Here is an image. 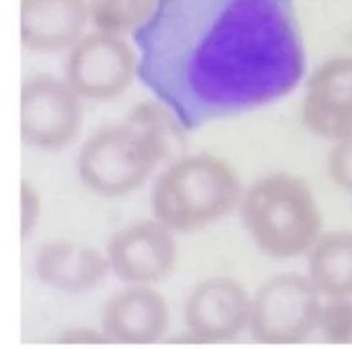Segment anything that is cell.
Masks as SVG:
<instances>
[{
  "instance_id": "obj_1",
  "label": "cell",
  "mask_w": 352,
  "mask_h": 349,
  "mask_svg": "<svg viewBox=\"0 0 352 349\" xmlns=\"http://www.w3.org/2000/svg\"><path fill=\"white\" fill-rule=\"evenodd\" d=\"M134 38L141 81L186 130L284 98L307 69L294 0H160Z\"/></svg>"
},
{
  "instance_id": "obj_2",
  "label": "cell",
  "mask_w": 352,
  "mask_h": 349,
  "mask_svg": "<svg viewBox=\"0 0 352 349\" xmlns=\"http://www.w3.org/2000/svg\"><path fill=\"white\" fill-rule=\"evenodd\" d=\"M182 124L160 102H144L124 122L102 127L84 142L77 171L89 190L104 198L138 191L180 145Z\"/></svg>"
},
{
  "instance_id": "obj_3",
  "label": "cell",
  "mask_w": 352,
  "mask_h": 349,
  "mask_svg": "<svg viewBox=\"0 0 352 349\" xmlns=\"http://www.w3.org/2000/svg\"><path fill=\"white\" fill-rule=\"evenodd\" d=\"M238 210L253 243L274 260L307 254L324 234L318 201L296 174L278 171L258 177L243 191Z\"/></svg>"
},
{
  "instance_id": "obj_4",
  "label": "cell",
  "mask_w": 352,
  "mask_h": 349,
  "mask_svg": "<svg viewBox=\"0 0 352 349\" xmlns=\"http://www.w3.org/2000/svg\"><path fill=\"white\" fill-rule=\"evenodd\" d=\"M243 187L223 159L194 153L173 160L155 179L151 192L156 220L174 234L204 229L239 207Z\"/></svg>"
},
{
  "instance_id": "obj_5",
  "label": "cell",
  "mask_w": 352,
  "mask_h": 349,
  "mask_svg": "<svg viewBox=\"0 0 352 349\" xmlns=\"http://www.w3.org/2000/svg\"><path fill=\"white\" fill-rule=\"evenodd\" d=\"M321 297L306 274L283 271L270 275L252 296V337L261 344L303 343L318 330Z\"/></svg>"
},
{
  "instance_id": "obj_6",
  "label": "cell",
  "mask_w": 352,
  "mask_h": 349,
  "mask_svg": "<svg viewBox=\"0 0 352 349\" xmlns=\"http://www.w3.org/2000/svg\"><path fill=\"white\" fill-rule=\"evenodd\" d=\"M82 124V98L65 80L47 73L26 77L19 94V135L25 146L63 150L78 138Z\"/></svg>"
},
{
  "instance_id": "obj_7",
  "label": "cell",
  "mask_w": 352,
  "mask_h": 349,
  "mask_svg": "<svg viewBox=\"0 0 352 349\" xmlns=\"http://www.w3.org/2000/svg\"><path fill=\"white\" fill-rule=\"evenodd\" d=\"M138 74V51L122 34L96 30L69 49L63 80L81 98L109 101L124 94Z\"/></svg>"
},
{
  "instance_id": "obj_8",
  "label": "cell",
  "mask_w": 352,
  "mask_h": 349,
  "mask_svg": "<svg viewBox=\"0 0 352 349\" xmlns=\"http://www.w3.org/2000/svg\"><path fill=\"white\" fill-rule=\"evenodd\" d=\"M104 253L120 281L152 286L167 280L175 267V234L155 217L135 221L113 232Z\"/></svg>"
},
{
  "instance_id": "obj_9",
  "label": "cell",
  "mask_w": 352,
  "mask_h": 349,
  "mask_svg": "<svg viewBox=\"0 0 352 349\" xmlns=\"http://www.w3.org/2000/svg\"><path fill=\"white\" fill-rule=\"evenodd\" d=\"M252 296L228 275H213L190 292L184 304L188 333L204 343H223L239 337L249 329Z\"/></svg>"
},
{
  "instance_id": "obj_10",
  "label": "cell",
  "mask_w": 352,
  "mask_h": 349,
  "mask_svg": "<svg viewBox=\"0 0 352 349\" xmlns=\"http://www.w3.org/2000/svg\"><path fill=\"white\" fill-rule=\"evenodd\" d=\"M302 119L311 134L335 144L352 135V56L331 58L311 73Z\"/></svg>"
},
{
  "instance_id": "obj_11",
  "label": "cell",
  "mask_w": 352,
  "mask_h": 349,
  "mask_svg": "<svg viewBox=\"0 0 352 349\" xmlns=\"http://www.w3.org/2000/svg\"><path fill=\"white\" fill-rule=\"evenodd\" d=\"M100 322L109 343L152 344L168 330L170 307L152 286L129 285L105 302Z\"/></svg>"
},
{
  "instance_id": "obj_12",
  "label": "cell",
  "mask_w": 352,
  "mask_h": 349,
  "mask_svg": "<svg viewBox=\"0 0 352 349\" xmlns=\"http://www.w3.org/2000/svg\"><path fill=\"white\" fill-rule=\"evenodd\" d=\"M91 21L89 0H21L19 36L36 54L70 49L87 33Z\"/></svg>"
},
{
  "instance_id": "obj_13",
  "label": "cell",
  "mask_w": 352,
  "mask_h": 349,
  "mask_svg": "<svg viewBox=\"0 0 352 349\" xmlns=\"http://www.w3.org/2000/svg\"><path fill=\"white\" fill-rule=\"evenodd\" d=\"M38 280L65 293H84L97 288L111 271L105 253L87 243L54 240L40 247L34 258Z\"/></svg>"
},
{
  "instance_id": "obj_14",
  "label": "cell",
  "mask_w": 352,
  "mask_h": 349,
  "mask_svg": "<svg viewBox=\"0 0 352 349\" xmlns=\"http://www.w3.org/2000/svg\"><path fill=\"white\" fill-rule=\"evenodd\" d=\"M307 275L327 299L352 297V231L324 232L307 253Z\"/></svg>"
},
{
  "instance_id": "obj_15",
  "label": "cell",
  "mask_w": 352,
  "mask_h": 349,
  "mask_svg": "<svg viewBox=\"0 0 352 349\" xmlns=\"http://www.w3.org/2000/svg\"><path fill=\"white\" fill-rule=\"evenodd\" d=\"M160 0H89L97 30L124 36L137 32L155 12Z\"/></svg>"
},
{
  "instance_id": "obj_16",
  "label": "cell",
  "mask_w": 352,
  "mask_h": 349,
  "mask_svg": "<svg viewBox=\"0 0 352 349\" xmlns=\"http://www.w3.org/2000/svg\"><path fill=\"white\" fill-rule=\"evenodd\" d=\"M318 330L331 344L352 343V297L328 299L321 308Z\"/></svg>"
},
{
  "instance_id": "obj_17",
  "label": "cell",
  "mask_w": 352,
  "mask_h": 349,
  "mask_svg": "<svg viewBox=\"0 0 352 349\" xmlns=\"http://www.w3.org/2000/svg\"><path fill=\"white\" fill-rule=\"evenodd\" d=\"M327 171L338 187L352 194V135L335 144L328 155Z\"/></svg>"
},
{
  "instance_id": "obj_18",
  "label": "cell",
  "mask_w": 352,
  "mask_h": 349,
  "mask_svg": "<svg viewBox=\"0 0 352 349\" xmlns=\"http://www.w3.org/2000/svg\"><path fill=\"white\" fill-rule=\"evenodd\" d=\"M19 201H21V239L26 240L36 231L41 213H43V199L33 183L29 180H22L19 187Z\"/></svg>"
},
{
  "instance_id": "obj_19",
  "label": "cell",
  "mask_w": 352,
  "mask_h": 349,
  "mask_svg": "<svg viewBox=\"0 0 352 349\" xmlns=\"http://www.w3.org/2000/svg\"><path fill=\"white\" fill-rule=\"evenodd\" d=\"M60 343L65 344H107L109 340L100 330L91 328H73L66 330L59 337Z\"/></svg>"
}]
</instances>
